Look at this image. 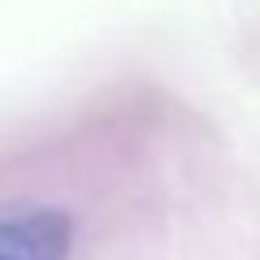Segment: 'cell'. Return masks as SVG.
Listing matches in <instances>:
<instances>
[{
  "mask_svg": "<svg viewBox=\"0 0 260 260\" xmlns=\"http://www.w3.org/2000/svg\"><path fill=\"white\" fill-rule=\"evenodd\" d=\"M70 217L56 208H5L0 213V260H65Z\"/></svg>",
  "mask_w": 260,
  "mask_h": 260,
  "instance_id": "cell-1",
  "label": "cell"
}]
</instances>
